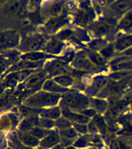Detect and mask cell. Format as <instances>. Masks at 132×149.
Returning a JSON list of instances; mask_svg holds the SVG:
<instances>
[{
	"label": "cell",
	"mask_w": 132,
	"mask_h": 149,
	"mask_svg": "<svg viewBox=\"0 0 132 149\" xmlns=\"http://www.w3.org/2000/svg\"><path fill=\"white\" fill-rule=\"evenodd\" d=\"M27 2L28 0H8L0 6V30H16L20 18L27 13Z\"/></svg>",
	"instance_id": "obj_1"
},
{
	"label": "cell",
	"mask_w": 132,
	"mask_h": 149,
	"mask_svg": "<svg viewBox=\"0 0 132 149\" xmlns=\"http://www.w3.org/2000/svg\"><path fill=\"white\" fill-rule=\"evenodd\" d=\"M44 46V37L39 33L27 31L21 33V41L18 50L22 54L32 51H40Z\"/></svg>",
	"instance_id": "obj_2"
},
{
	"label": "cell",
	"mask_w": 132,
	"mask_h": 149,
	"mask_svg": "<svg viewBox=\"0 0 132 149\" xmlns=\"http://www.w3.org/2000/svg\"><path fill=\"white\" fill-rule=\"evenodd\" d=\"M21 41V33L15 29L0 30V52L18 49Z\"/></svg>",
	"instance_id": "obj_3"
},
{
	"label": "cell",
	"mask_w": 132,
	"mask_h": 149,
	"mask_svg": "<svg viewBox=\"0 0 132 149\" xmlns=\"http://www.w3.org/2000/svg\"><path fill=\"white\" fill-rule=\"evenodd\" d=\"M54 102V95L46 91H40L28 96L22 105L29 108H41L51 105Z\"/></svg>",
	"instance_id": "obj_4"
},
{
	"label": "cell",
	"mask_w": 132,
	"mask_h": 149,
	"mask_svg": "<svg viewBox=\"0 0 132 149\" xmlns=\"http://www.w3.org/2000/svg\"><path fill=\"white\" fill-rule=\"evenodd\" d=\"M34 72V69H25L10 72L2 78L0 84L4 86L5 88H16L20 84L25 81L30 74H33Z\"/></svg>",
	"instance_id": "obj_5"
},
{
	"label": "cell",
	"mask_w": 132,
	"mask_h": 149,
	"mask_svg": "<svg viewBox=\"0 0 132 149\" xmlns=\"http://www.w3.org/2000/svg\"><path fill=\"white\" fill-rule=\"evenodd\" d=\"M61 142V137L57 133H50L48 135L40 141V147L46 149H51L53 147L58 144Z\"/></svg>",
	"instance_id": "obj_6"
},
{
	"label": "cell",
	"mask_w": 132,
	"mask_h": 149,
	"mask_svg": "<svg viewBox=\"0 0 132 149\" xmlns=\"http://www.w3.org/2000/svg\"><path fill=\"white\" fill-rule=\"evenodd\" d=\"M20 139L23 144L30 148L40 146V140L31 134L30 132H20L19 135Z\"/></svg>",
	"instance_id": "obj_7"
},
{
	"label": "cell",
	"mask_w": 132,
	"mask_h": 149,
	"mask_svg": "<svg viewBox=\"0 0 132 149\" xmlns=\"http://www.w3.org/2000/svg\"><path fill=\"white\" fill-rule=\"evenodd\" d=\"M41 79L42 75L41 73H33L21 84L27 89H31L37 87L41 81Z\"/></svg>",
	"instance_id": "obj_8"
},
{
	"label": "cell",
	"mask_w": 132,
	"mask_h": 149,
	"mask_svg": "<svg viewBox=\"0 0 132 149\" xmlns=\"http://www.w3.org/2000/svg\"><path fill=\"white\" fill-rule=\"evenodd\" d=\"M44 54L41 51H32V52H27V53L21 54L20 56V60L28 61H33L37 62L41 61L44 58Z\"/></svg>",
	"instance_id": "obj_9"
},
{
	"label": "cell",
	"mask_w": 132,
	"mask_h": 149,
	"mask_svg": "<svg viewBox=\"0 0 132 149\" xmlns=\"http://www.w3.org/2000/svg\"><path fill=\"white\" fill-rule=\"evenodd\" d=\"M15 63H16L15 61L0 54V76L5 74V72L9 69V68L11 65H14Z\"/></svg>",
	"instance_id": "obj_10"
},
{
	"label": "cell",
	"mask_w": 132,
	"mask_h": 149,
	"mask_svg": "<svg viewBox=\"0 0 132 149\" xmlns=\"http://www.w3.org/2000/svg\"><path fill=\"white\" fill-rule=\"evenodd\" d=\"M41 0H28L27 3V12L29 13L37 12L41 5Z\"/></svg>",
	"instance_id": "obj_11"
},
{
	"label": "cell",
	"mask_w": 132,
	"mask_h": 149,
	"mask_svg": "<svg viewBox=\"0 0 132 149\" xmlns=\"http://www.w3.org/2000/svg\"><path fill=\"white\" fill-rule=\"evenodd\" d=\"M61 134L63 135V137L65 139L72 140L75 139L78 137V132L75 128L72 127H68L67 129L62 130Z\"/></svg>",
	"instance_id": "obj_12"
},
{
	"label": "cell",
	"mask_w": 132,
	"mask_h": 149,
	"mask_svg": "<svg viewBox=\"0 0 132 149\" xmlns=\"http://www.w3.org/2000/svg\"><path fill=\"white\" fill-rule=\"evenodd\" d=\"M129 6V2L126 0H124V1H119V2H117L114 5V8L116 11H123L125 9H127L128 7Z\"/></svg>",
	"instance_id": "obj_13"
},
{
	"label": "cell",
	"mask_w": 132,
	"mask_h": 149,
	"mask_svg": "<svg viewBox=\"0 0 132 149\" xmlns=\"http://www.w3.org/2000/svg\"><path fill=\"white\" fill-rule=\"evenodd\" d=\"M75 129L76 130L77 132L80 133L82 134H85L88 131V127H86L85 124H81V123H75Z\"/></svg>",
	"instance_id": "obj_14"
},
{
	"label": "cell",
	"mask_w": 132,
	"mask_h": 149,
	"mask_svg": "<svg viewBox=\"0 0 132 149\" xmlns=\"http://www.w3.org/2000/svg\"><path fill=\"white\" fill-rule=\"evenodd\" d=\"M111 149H125V147L121 141H116L112 143L111 144Z\"/></svg>",
	"instance_id": "obj_15"
},
{
	"label": "cell",
	"mask_w": 132,
	"mask_h": 149,
	"mask_svg": "<svg viewBox=\"0 0 132 149\" xmlns=\"http://www.w3.org/2000/svg\"><path fill=\"white\" fill-rule=\"evenodd\" d=\"M132 24V17H128L126 19H124V21L123 25L125 26V27H128V26H130Z\"/></svg>",
	"instance_id": "obj_16"
},
{
	"label": "cell",
	"mask_w": 132,
	"mask_h": 149,
	"mask_svg": "<svg viewBox=\"0 0 132 149\" xmlns=\"http://www.w3.org/2000/svg\"><path fill=\"white\" fill-rule=\"evenodd\" d=\"M66 8H67L68 9H74V8H75L74 3H73V2H68L67 4H66Z\"/></svg>",
	"instance_id": "obj_17"
},
{
	"label": "cell",
	"mask_w": 132,
	"mask_h": 149,
	"mask_svg": "<svg viewBox=\"0 0 132 149\" xmlns=\"http://www.w3.org/2000/svg\"><path fill=\"white\" fill-rule=\"evenodd\" d=\"M98 2H99L100 6H104L105 5L107 4V1L106 0H98Z\"/></svg>",
	"instance_id": "obj_18"
},
{
	"label": "cell",
	"mask_w": 132,
	"mask_h": 149,
	"mask_svg": "<svg viewBox=\"0 0 132 149\" xmlns=\"http://www.w3.org/2000/svg\"><path fill=\"white\" fill-rule=\"evenodd\" d=\"M65 149H82V148H77L75 146H68L66 147Z\"/></svg>",
	"instance_id": "obj_19"
},
{
	"label": "cell",
	"mask_w": 132,
	"mask_h": 149,
	"mask_svg": "<svg viewBox=\"0 0 132 149\" xmlns=\"http://www.w3.org/2000/svg\"><path fill=\"white\" fill-rule=\"evenodd\" d=\"M7 1H8V0H0V4H1V6H2V4H4L5 2H7Z\"/></svg>",
	"instance_id": "obj_20"
},
{
	"label": "cell",
	"mask_w": 132,
	"mask_h": 149,
	"mask_svg": "<svg viewBox=\"0 0 132 149\" xmlns=\"http://www.w3.org/2000/svg\"><path fill=\"white\" fill-rule=\"evenodd\" d=\"M36 149H46V148H41V147H38V148H37Z\"/></svg>",
	"instance_id": "obj_21"
},
{
	"label": "cell",
	"mask_w": 132,
	"mask_h": 149,
	"mask_svg": "<svg viewBox=\"0 0 132 149\" xmlns=\"http://www.w3.org/2000/svg\"><path fill=\"white\" fill-rule=\"evenodd\" d=\"M1 81H2V79H1V76H0V83H1Z\"/></svg>",
	"instance_id": "obj_22"
},
{
	"label": "cell",
	"mask_w": 132,
	"mask_h": 149,
	"mask_svg": "<svg viewBox=\"0 0 132 149\" xmlns=\"http://www.w3.org/2000/svg\"><path fill=\"white\" fill-rule=\"evenodd\" d=\"M0 6H1V4H0Z\"/></svg>",
	"instance_id": "obj_23"
}]
</instances>
